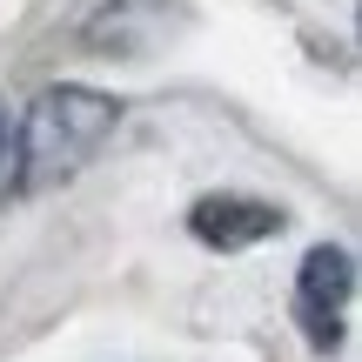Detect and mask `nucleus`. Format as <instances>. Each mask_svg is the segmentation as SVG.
Returning a JSON list of instances; mask_svg holds the SVG:
<instances>
[{
	"label": "nucleus",
	"instance_id": "obj_5",
	"mask_svg": "<svg viewBox=\"0 0 362 362\" xmlns=\"http://www.w3.org/2000/svg\"><path fill=\"white\" fill-rule=\"evenodd\" d=\"M0 181H21V121L0 107Z\"/></svg>",
	"mask_w": 362,
	"mask_h": 362
},
{
	"label": "nucleus",
	"instance_id": "obj_1",
	"mask_svg": "<svg viewBox=\"0 0 362 362\" xmlns=\"http://www.w3.org/2000/svg\"><path fill=\"white\" fill-rule=\"evenodd\" d=\"M121 101L101 88H81V81H61V88H40L34 107L21 121V181H61L74 175L94 148L115 134Z\"/></svg>",
	"mask_w": 362,
	"mask_h": 362
},
{
	"label": "nucleus",
	"instance_id": "obj_4",
	"mask_svg": "<svg viewBox=\"0 0 362 362\" xmlns=\"http://www.w3.org/2000/svg\"><path fill=\"white\" fill-rule=\"evenodd\" d=\"M175 21H181L175 0H107V7L81 27V40H88L94 54H148V47L168 40Z\"/></svg>",
	"mask_w": 362,
	"mask_h": 362
},
{
	"label": "nucleus",
	"instance_id": "obj_3",
	"mask_svg": "<svg viewBox=\"0 0 362 362\" xmlns=\"http://www.w3.org/2000/svg\"><path fill=\"white\" fill-rule=\"evenodd\" d=\"M356 296V262L349 248L322 242L302 255V275H296V302H302V322H309L315 342H336V309Z\"/></svg>",
	"mask_w": 362,
	"mask_h": 362
},
{
	"label": "nucleus",
	"instance_id": "obj_2",
	"mask_svg": "<svg viewBox=\"0 0 362 362\" xmlns=\"http://www.w3.org/2000/svg\"><path fill=\"white\" fill-rule=\"evenodd\" d=\"M282 228V208L255 202V194H202L188 208V235L202 248H221V255H242V248L269 242Z\"/></svg>",
	"mask_w": 362,
	"mask_h": 362
}]
</instances>
